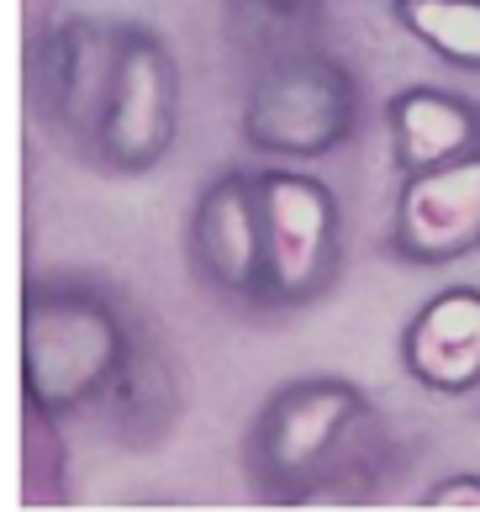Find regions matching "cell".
<instances>
[{
  "label": "cell",
  "mask_w": 480,
  "mask_h": 512,
  "mask_svg": "<svg viewBox=\"0 0 480 512\" xmlns=\"http://www.w3.org/2000/svg\"><path fill=\"white\" fill-rule=\"evenodd\" d=\"M396 27L459 74H480V0H386Z\"/></svg>",
  "instance_id": "obj_13"
},
{
  "label": "cell",
  "mask_w": 480,
  "mask_h": 512,
  "mask_svg": "<svg viewBox=\"0 0 480 512\" xmlns=\"http://www.w3.org/2000/svg\"><path fill=\"white\" fill-rule=\"evenodd\" d=\"M264 212V312L322 301L343 275V206L312 169H254Z\"/></svg>",
  "instance_id": "obj_5"
},
{
  "label": "cell",
  "mask_w": 480,
  "mask_h": 512,
  "mask_svg": "<svg viewBox=\"0 0 480 512\" xmlns=\"http://www.w3.org/2000/svg\"><path fill=\"white\" fill-rule=\"evenodd\" d=\"M407 454L391 417L349 375H296L248 417L243 481L270 507L375 502L401 481Z\"/></svg>",
  "instance_id": "obj_1"
},
{
  "label": "cell",
  "mask_w": 480,
  "mask_h": 512,
  "mask_svg": "<svg viewBox=\"0 0 480 512\" xmlns=\"http://www.w3.org/2000/svg\"><path fill=\"white\" fill-rule=\"evenodd\" d=\"M180 412H185L180 359H175V349L164 344L159 322H148L132 365L122 370V381L111 386L106 402L95 407L90 423L101 428L111 444H122V449H153V444H164L169 433L180 428Z\"/></svg>",
  "instance_id": "obj_10"
},
{
  "label": "cell",
  "mask_w": 480,
  "mask_h": 512,
  "mask_svg": "<svg viewBox=\"0 0 480 512\" xmlns=\"http://www.w3.org/2000/svg\"><path fill=\"white\" fill-rule=\"evenodd\" d=\"M180 101L175 48L143 22H122L117 69L80 159L101 175H153L180 143Z\"/></svg>",
  "instance_id": "obj_4"
},
{
  "label": "cell",
  "mask_w": 480,
  "mask_h": 512,
  "mask_svg": "<svg viewBox=\"0 0 480 512\" xmlns=\"http://www.w3.org/2000/svg\"><path fill=\"white\" fill-rule=\"evenodd\" d=\"M401 370L428 396L480 391V286L433 291L401 328Z\"/></svg>",
  "instance_id": "obj_9"
},
{
  "label": "cell",
  "mask_w": 480,
  "mask_h": 512,
  "mask_svg": "<svg viewBox=\"0 0 480 512\" xmlns=\"http://www.w3.org/2000/svg\"><path fill=\"white\" fill-rule=\"evenodd\" d=\"M359 111H364V90L354 64L317 43L248 74L238 127L259 159L312 164L354 143Z\"/></svg>",
  "instance_id": "obj_3"
},
{
  "label": "cell",
  "mask_w": 480,
  "mask_h": 512,
  "mask_svg": "<svg viewBox=\"0 0 480 512\" xmlns=\"http://www.w3.org/2000/svg\"><path fill=\"white\" fill-rule=\"evenodd\" d=\"M422 507L433 512H459V507H475L480 512V476H444L422 491Z\"/></svg>",
  "instance_id": "obj_14"
},
{
  "label": "cell",
  "mask_w": 480,
  "mask_h": 512,
  "mask_svg": "<svg viewBox=\"0 0 480 512\" xmlns=\"http://www.w3.org/2000/svg\"><path fill=\"white\" fill-rule=\"evenodd\" d=\"M386 138L401 175L480 154V101L444 85H401L386 96Z\"/></svg>",
  "instance_id": "obj_11"
},
{
  "label": "cell",
  "mask_w": 480,
  "mask_h": 512,
  "mask_svg": "<svg viewBox=\"0 0 480 512\" xmlns=\"http://www.w3.org/2000/svg\"><path fill=\"white\" fill-rule=\"evenodd\" d=\"M386 254L417 270H444L480 254V154L401 175Z\"/></svg>",
  "instance_id": "obj_8"
},
{
  "label": "cell",
  "mask_w": 480,
  "mask_h": 512,
  "mask_svg": "<svg viewBox=\"0 0 480 512\" xmlns=\"http://www.w3.org/2000/svg\"><path fill=\"white\" fill-rule=\"evenodd\" d=\"M185 254L196 280L227 307H264V212L254 169H217L185 227Z\"/></svg>",
  "instance_id": "obj_6"
},
{
  "label": "cell",
  "mask_w": 480,
  "mask_h": 512,
  "mask_svg": "<svg viewBox=\"0 0 480 512\" xmlns=\"http://www.w3.org/2000/svg\"><path fill=\"white\" fill-rule=\"evenodd\" d=\"M117 43L122 22H95V16H64L32 43V111L74 154H85L90 127L101 117Z\"/></svg>",
  "instance_id": "obj_7"
},
{
  "label": "cell",
  "mask_w": 480,
  "mask_h": 512,
  "mask_svg": "<svg viewBox=\"0 0 480 512\" xmlns=\"http://www.w3.org/2000/svg\"><path fill=\"white\" fill-rule=\"evenodd\" d=\"M217 11L222 37L248 69L317 48L322 27H328V0H217Z\"/></svg>",
  "instance_id": "obj_12"
},
{
  "label": "cell",
  "mask_w": 480,
  "mask_h": 512,
  "mask_svg": "<svg viewBox=\"0 0 480 512\" xmlns=\"http://www.w3.org/2000/svg\"><path fill=\"white\" fill-rule=\"evenodd\" d=\"M148 312L95 275L53 270L22 286V407L80 423L132 365Z\"/></svg>",
  "instance_id": "obj_2"
}]
</instances>
